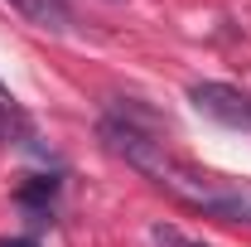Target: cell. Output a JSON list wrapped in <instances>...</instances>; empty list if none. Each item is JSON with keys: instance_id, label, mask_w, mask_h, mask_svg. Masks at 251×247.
I'll list each match as a JSON object with an SVG mask.
<instances>
[{"instance_id": "cell-2", "label": "cell", "mask_w": 251, "mask_h": 247, "mask_svg": "<svg viewBox=\"0 0 251 247\" xmlns=\"http://www.w3.org/2000/svg\"><path fill=\"white\" fill-rule=\"evenodd\" d=\"M213 214L232 223H251V180H222L213 175Z\"/></svg>"}, {"instance_id": "cell-4", "label": "cell", "mask_w": 251, "mask_h": 247, "mask_svg": "<svg viewBox=\"0 0 251 247\" xmlns=\"http://www.w3.org/2000/svg\"><path fill=\"white\" fill-rule=\"evenodd\" d=\"M53 189H58V180H34V185L20 189V199L25 204H44V199H53Z\"/></svg>"}, {"instance_id": "cell-5", "label": "cell", "mask_w": 251, "mask_h": 247, "mask_svg": "<svg viewBox=\"0 0 251 247\" xmlns=\"http://www.w3.org/2000/svg\"><path fill=\"white\" fill-rule=\"evenodd\" d=\"M0 247H39V243H34V238H5Z\"/></svg>"}, {"instance_id": "cell-3", "label": "cell", "mask_w": 251, "mask_h": 247, "mask_svg": "<svg viewBox=\"0 0 251 247\" xmlns=\"http://www.w3.org/2000/svg\"><path fill=\"white\" fill-rule=\"evenodd\" d=\"M29 25H39V30H68V0H10Z\"/></svg>"}, {"instance_id": "cell-1", "label": "cell", "mask_w": 251, "mask_h": 247, "mask_svg": "<svg viewBox=\"0 0 251 247\" xmlns=\"http://www.w3.org/2000/svg\"><path fill=\"white\" fill-rule=\"evenodd\" d=\"M188 102H193V112H203L208 122L251 131V93H242V88H227V83H193V88H188Z\"/></svg>"}]
</instances>
